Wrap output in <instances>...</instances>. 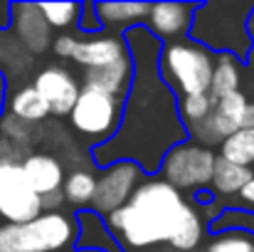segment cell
Wrapping results in <instances>:
<instances>
[{"instance_id":"6da1fadb","label":"cell","mask_w":254,"mask_h":252,"mask_svg":"<svg viewBox=\"0 0 254 252\" xmlns=\"http://www.w3.org/2000/svg\"><path fill=\"white\" fill-rule=\"evenodd\" d=\"M136 75L124 104V119L111 141L91 149V164L106 168L119 161H131L148 175H158L170 149L188 141L185 124L178 111V96L161 80L158 62L163 42L156 40L146 25L124 35Z\"/></svg>"},{"instance_id":"7a4b0ae2","label":"cell","mask_w":254,"mask_h":252,"mask_svg":"<svg viewBox=\"0 0 254 252\" xmlns=\"http://www.w3.org/2000/svg\"><path fill=\"white\" fill-rule=\"evenodd\" d=\"M106 225L128 250L168 245L173 252H195L207 235L197 205L161 175H148L128 205L106 218Z\"/></svg>"},{"instance_id":"3957f363","label":"cell","mask_w":254,"mask_h":252,"mask_svg":"<svg viewBox=\"0 0 254 252\" xmlns=\"http://www.w3.org/2000/svg\"><path fill=\"white\" fill-rule=\"evenodd\" d=\"M254 2L245 0H210L197 2L190 40L215 55H235L245 60L254 47L250 35V15Z\"/></svg>"},{"instance_id":"277c9868","label":"cell","mask_w":254,"mask_h":252,"mask_svg":"<svg viewBox=\"0 0 254 252\" xmlns=\"http://www.w3.org/2000/svg\"><path fill=\"white\" fill-rule=\"evenodd\" d=\"M215 60H217L215 52L185 37L163 45L158 72L178 99L190 94H207L212 86Z\"/></svg>"},{"instance_id":"5b68a950","label":"cell","mask_w":254,"mask_h":252,"mask_svg":"<svg viewBox=\"0 0 254 252\" xmlns=\"http://www.w3.org/2000/svg\"><path fill=\"white\" fill-rule=\"evenodd\" d=\"M77 218L62 213H42L30 223H2L0 252H67L77 245Z\"/></svg>"},{"instance_id":"8992f818","label":"cell","mask_w":254,"mask_h":252,"mask_svg":"<svg viewBox=\"0 0 254 252\" xmlns=\"http://www.w3.org/2000/svg\"><path fill=\"white\" fill-rule=\"evenodd\" d=\"M124 104H126V99L106 94L101 89H91V86L82 89V94L69 114V124L89 144V154H91V149L104 146L106 141H111L116 136L121 119H124Z\"/></svg>"},{"instance_id":"52a82bcc","label":"cell","mask_w":254,"mask_h":252,"mask_svg":"<svg viewBox=\"0 0 254 252\" xmlns=\"http://www.w3.org/2000/svg\"><path fill=\"white\" fill-rule=\"evenodd\" d=\"M215 161H217V154L212 149L200 146V144L188 139L168 151L158 175L166 183H170L175 190L197 195L200 190L210 188L212 173H215Z\"/></svg>"},{"instance_id":"ba28073f","label":"cell","mask_w":254,"mask_h":252,"mask_svg":"<svg viewBox=\"0 0 254 252\" xmlns=\"http://www.w3.org/2000/svg\"><path fill=\"white\" fill-rule=\"evenodd\" d=\"M146 178H148V173L131 161H119V164L101 168L91 210L101 218H109L111 213L128 205V200L133 198V193L141 188V183Z\"/></svg>"},{"instance_id":"9c48e42d","label":"cell","mask_w":254,"mask_h":252,"mask_svg":"<svg viewBox=\"0 0 254 252\" xmlns=\"http://www.w3.org/2000/svg\"><path fill=\"white\" fill-rule=\"evenodd\" d=\"M250 106V96L245 91H235L215 101L210 116L188 129V139L200 146H222L230 136L245 129V114Z\"/></svg>"},{"instance_id":"30bf717a","label":"cell","mask_w":254,"mask_h":252,"mask_svg":"<svg viewBox=\"0 0 254 252\" xmlns=\"http://www.w3.org/2000/svg\"><path fill=\"white\" fill-rule=\"evenodd\" d=\"M42 215V198L32 190L20 164H0V218L20 225Z\"/></svg>"},{"instance_id":"8fae6325","label":"cell","mask_w":254,"mask_h":252,"mask_svg":"<svg viewBox=\"0 0 254 252\" xmlns=\"http://www.w3.org/2000/svg\"><path fill=\"white\" fill-rule=\"evenodd\" d=\"M32 86L47 101L52 116H60V119L72 114V109L84 89L77 80V75L72 70H67L64 65H50L42 72H37L32 80Z\"/></svg>"},{"instance_id":"7c38bea8","label":"cell","mask_w":254,"mask_h":252,"mask_svg":"<svg viewBox=\"0 0 254 252\" xmlns=\"http://www.w3.org/2000/svg\"><path fill=\"white\" fill-rule=\"evenodd\" d=\"M197 2H153L146 30L163 45L190 37Z\"/></svg>"},{"instance_id":"4fadbf2b","label":"cell","mask_w":254,"mask_h":252,"mask_svg":"<svg viewBox=\"0 0 254 252\" xmlns=\"http://www.w3.org/2000/svg\"><path fill=\"white\" fill-rule=\"evenodd\" d=\"M12 35L30 52L40 55L52 45V27L45 20L40 2H12Z\"/></svg>"},{"instance_id":"5bb4252c","label":"cell","mask_w":254,"mask_h":252,"mask_svg":"<svg viewBox=\"0 0 254 252\" xmlns=\"http://www.w3.org/2000/svg\"><path fill=\"white\" fill-rule=\"evenodd\" d=\"M128 45L124 37H116V35H106V32H99V35H82L79 42H77V50L72 55V62L82 70H101V67H109L124 57H128Z\"/></svg>"},{"instance_id":"9a60e30c","label":"cell","mask_w":254,"mask_h":252,"mask_svg":"<svg viewBox=\"0 0 254 252\" xmlns=\"http://www.w3.org/2000/svg\"><path fill=\"white\" fill-rule=\"evenodd\" d=\"M22 170H25L32 190L40 198L47 195V193L62 190L64 178H67V170H64V164L60 161V156L47 154V151H32L22 161Z\"/></svg>"},{"instance_id":"2e32d148","label":"cell","mask_w":254,"mask_h":252,"mask_svg":"<svg viewBox=\"0 0 254 252\" xmlns=\"http://www.w3.org/2000/svg\"><path fill=\"white\" fill-rule=\"evenodd\" d=\"M133 75H136V67H133V60L131 55L109 65V67H101V70H86L82 75V86H91V89H101L106 94H114L119 99H126L128 91H131V84H133Z\"/></svg>"},{"instance_id":"e0dca14e","label":"cell","mask_w":254,"mask_h":252,"mask_svg":"<svg viewBox=\"0 0 254 252\" xmlns=\"http://www.w3.org/2000/svg\"><path fill=\"white\" fill-rule=\"evenodd\" d=\"M77 218V248L86 252H124L119 240L111 235L106 218L96 215L94 210H82Z\"/></svg>"},{"instance_id":"ac0fdd59","label":"cell","mask_w":254,"mask_h":252,"mask_svg":"<svg viewBox=\"0 0 254 252\" xmlns=\"http://www.w3.org/2000/svg\"><path fill=\"white\" fill-rule=\"evenodd\" d=\"M94 7H96L101 27L121 30V35H126L133 27L146 25L151 15L148 2H94Z\"/></svg>"},{"instance_id":"d6986e66","label":"cell","mask_w":254,"mask_h":252,"mask_svg":"<svg viewBox=\"0 0 254 252\" xmlns=\"http://www.w3.org/2000/svg\"><path fill=\"white\" fill-rule=\"evenodd\" d=\"M252 178H254L252 168L232 164V161L217 156L210 190H212V195H215L217 200H220V198H232V195H240V193L245 190V185H247Z\"/></svg>"},{"instance_id":"ffe728a7","label":"cell","mask_w":254,"mask_h":252,"mask_svg":"<svg viewBox=\"0 0 254 252\" xmlns=\"http://www.w3.org/2000/svg\"><path fill=\"white\" fill-rule=\"evenodd\" d=\"M7 114L22 119L25 124H45L47 116H52L47 101L42 99V94L35 86H17L10 96H7Z\"/></svg>"},{"instance_id":"44dd1931","label":"cell","mask_w":254,"mask_h":252,"mask_svg":"<svg viewBox=\"0 0 254 252\" xmlns=\"http://www.w3.org/2000/svg\"><path fill=\"white\" fill-rule=\"evenodd\" d=\"M96 180H99V173H94L91 168H72L64 178V185H62L64 200L69 205H74L77 210H91L94 193H96Z\"/></svg>"},{"instance_id":"7402d4cb","label":"cell","mask_w":254,"mask_h":252,"mask_svg":"<svg viewBox=\"0 0 254 252\" xmlns=\"http://www.w3.org/2000/svg\"><path fill=\"white\" fill-rule=\"evenodd\" d=\"M242 60L235 55H217L215 60V72H212V86L210 94L215 99L230 96L235 91H242Z\"/></svg>"},{"instance_id":"603a6c76","label":"cell","mask_w":254,"mask_h":252,"mask_svg":"<svg viewBox=\"0 0 254 252\" xmlns=\"http://www.w3.org/2000/svg\"><path fill=\"white\" fill-rule=\"evenodd\" d=\"M220 156L240 164V166H254V129H242L235 136H230L222 146H220Z\"/></svg>"},{"instance_id":"cb8c5ba5","label":"cell","mask_w":254,"mask_h":252,"mask_svg":"<svg viewBox=\"0 0 254 252\" xmlns=\"http://www.w3.org/2000/svg\"><path fill=\"white\" fill-rule=\"evenodd\" d=\"M215 96L207 91V94H190V96H180L178 99V111H180V119L185 124V131L200 121H205L215 106Z\"/></svg>"},{"instance_id":"d4e9b609","label":"cell","mask_w":254,"mask_h":252,"mask_svg":"<svg viewBox=\"0 0 254 252\" xmlns=\"http://www.w3.org/2000/svg\"><path fill=\"white\" fill-rule=\"evenodd\" d=\"M207 233L217 235V233H247L254 238V213L245 208H225L222 215L207 228Z\"/></svg>"},{"instance_id":"484cf974","label":"cell","mask_w":254,"mask_h":252,"mask_svg":"<svg viewBox=\"0 0 254 252\" xmlns=\"http://www.w3.org/2000/svg\"><path fill=\"white\" fill-rule=\"evenodd\" d=\"M40 10L50 27L67 30L72 25H79L82 17V2H40Z\"/></svg>"},{"instance_id":"4316f807","label":"cell","mask_w":254,"mask_h":252,"mask_svg":"<svg viewBox=\"0 0 254 252\" xmlns=\"http://www.w3.org/2000/svg\"><path fill=\"white\" fill-rule=\"evenodd\" d=\"M0 136L7 139V141H12V144H17V146H22V149H27V151H32V146L37 144L35 126L32 124H25L22 119H17V116H12L7 111L0 119Z\"/></svg>"},{"instance_id":"83f0119b","label":"cell","mask_w":254,"mask_h":252,"mask_svg":"<svg viewBox=\"0 0 254 252\" xmlns=\"http://www.w3.org/2000/svg\"><path fill=\"white\" fill-rule=\"evenodd\" d=\"M205 252H254V238L247 233H217Z\"/></svg>"},{"instance_id":"f1b7e54d","label":"cell","mask_w":254,"mask_h":252,"mask_svg":"<svg viewBox=\"0 0 254 252\" xmlns=\"http://www.w3.org/2000/svg\"><path fill=\"white\" fill-rule=\"evenodd\" d=\"M77 27L82 30V35H99V32H104L94 2H82V17H79V25Z\"/></svg>"},{"instance_id":"f546056e","label":"cell","mask_w":254,"mask_h":252,"mask_svg":"<svg viewBox=\"0 0 254 252\" xmlns=\"http://www.w3.org/2000/svg\"><path fill=\"white\" fill-rule=\"evenodd\" d=\"M30 154L32 151H27V149H22V146H17V144H12V141L0 136V164H20L22 166V161Z\"/></svg>"},{"instance_id":"4dcf8cb0","label":"cell","mask_w":254,"mask_h":252,"mask_svg":"<svg viewBox=\"0 0 254 252\" xmlns=\"http://www.w3.org/2000/svg\"><path fill=\"white\" fill-rule=\"evenodd\" d=\"M77 42H79V37H74V35H60V37L52 40V52L60 60H72V55L77 50Z\"/></svg>"},{"instance_id":"1f68e13d","label":"cell","mask_w":254,"mask_h":252,"mask_svg":"<svg viewBox=\"0 0 254 252\" xmlns=\"http://www.w3.org/2000/svg\"><path fill=\"white\" fill-rule=\"evenodd\" d=\"M64 193L62 190H55V193H47L42 195V213H62V205H64Z\"/></svg>"},{"instance_id":"d6a6232c","label":"cell","mask_w":254,"mask_h":252,"mask_svg":"<svg viewBox=\"0 0 254 252\" xmlns=\"http://www.w3.org/2000/svg\"><path fill=\"white\" fill-rule=\"evenodd\" d=\"M237 208H245V210L254 213V178L245 185V190L237 195Z\"/></svg>"},{"instance_id":"836d02e7","label":"cell","mask_w":254,"mask_h":252,"mask_svg":"<svg viewBox=\"0 0 254 252\" xmlns=\"http://www.w3.org/2000/svg\"><path fill=\"white\" fill-rule=\"evenodd\" d=\"M12 25V2H2L0 0V32L7 30Z\"/></svg>"},{"instance_id":"e575fe53","label":"cell","mask_w":254,"mask_h":252,"mask_svg":"<svg viewBox=\"0 0 254 252\" xmlns=\"http://www.w3.org/2000/svg\"><path fill=\"white\" fill-rule=\"evenodd\" d=\"M5 91H7V84H5V75H0V119H2V114H5V106H7Z\"/></svg>"},{"instance_id":"d590c367","label":"cell","mask_w":254,"mask_h":252,"mask_svg":"<svg viewBox=\"0 0 254 252\" xmlns=\"http://www.w3.org/2000/svg\"><path fill=\"white\" fill-rule=\"evenodd\" d=\"M247 65H250V72H252V77H254V47H252V52L247 55Z\"/></svg>"},{"instance_id":"8d00e7d4","label":"cell","mask_w":254,"mask_h":252,"mask_svg":"<svg viewBox=\"0 0 254 252\" xmlns=\"http://www.w3.org/2000/svg\"><path fill=\"white\" fill-rule=\"evenodd\" d=\"M250 35H252V40H254V10H252V15H250Z\"/></svg>"},{"instance_id":"74e56055","label":"cell","mask_w":254,"mask_h":252,"mask_svg":"<svg viewBox=\"0 0 254 252\" xmlns=\"http://www.w3.org/2000/svg\"><path fill=\"white\" fill-rule=\"evenodd\" d=\"M79 252H86V250H79Z\"/></svg>"},{"instance_id":"f35d334b","label":"cell","mask_w":254,"mask_h":252,"mask_svg":"<svg viewBox=\"0 0 254 252\" xmlns=\"http://www.w3.org/2000/svg\"><path fill=\"white\" fill-rule=\"evenodd\" d=\"M170 252H173V250H170Z\"/></svg>"}]
</instances>
